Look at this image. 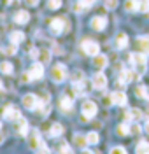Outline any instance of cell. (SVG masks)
Wrapping results in <instances>:
<instances>
[{"instance_id":"6da1fadb","label":"cell","mask_w":149,"mask_h":154,"mask_svg":"<svg viewBox=\"0 0 149 154\" xmlns=\"http://www.w3.org/2000/svg\"><path fill=\"white\" fill-rule=\"evenodd\" d=\"M130 61H132V65H133V70L137 72V74H144L146 72V68H147V60H146V54L144 53H132L130 54Z\"/></svg>"},{"instance_id":"7a4b0ae2","label":"cell","mask_w":149,"mask_h":154,"mask_svg":"<svg viewBox=\"0 0 149 154\" xmlns=\"http://www.w3.org/2000/svg\"><path fill=\"white\" fill-rule=\"evenodd\" d=\"M49 75H51V81H53V82L60 84V82H63V81L67 79V75H69V74H67V67H65L63 63H56V65H53Z\"/></svg>"},{"instance_id":"3957f363","label":"cell","mask_w":149,"mask_h":154,"mask_svg":"<svg viewBox=\"0 0 149 154\" xmlns=\"http://www.w3.org/2000/svg\"><path fill=\"white\" fill-rule=\"evenodd\" d=\"M21 103H23L25 109H28V110H37L44 102H42L37 95H33V93H26V95L21 98Z\"/></svg>"},{"instance_id":"277c9868","label":"cell","mask_w":149,"mask_h":154,"mask_svg":"<svg viewBox=\"0 0 149 154\" xmlns=\"http://www.w3.org/2000/svg\"><path fill=\"white\" fill-rule=\"evenodd\" d=\"M28 147L32 151H40V149H44L46 144H44V140H42V137H40L39 130H32L28 135Z\"/></svg>"},{"instance_id":"5b68a950","label":"cell","mask_w":149,"mask_h":154,"mask_svg":"<svg viewBox=\"0 0 149 154\" xmlns=\"http://www.w3.org/2000/svg\"><path fill=\"white\" fill-rule=\"evenodd\" d=\"M81 112H82V119L84 121H88V119H91V117H95L97 116V112H98V107H97V103L93 102V100H84L82 102V105H81Z\"/></svg>"},{"instance_id":"8992f818","label":"cell","mask_w":149,"mask_h":154,"mask_svg":"<svg viewBox=\"0 0 149 154\" xmlns=\"http://www.w3.org/2000/svg\"><path fill=\"white\" fill-rule=\"evenodd\" d=\"M49 28L53 33H65L67 30H69V23H67V19L65 18H53L49 21Z\"/></svg>"},{"instance_id":"52a82bcc","label":"cell","mask_w":149,"mask_h":154,"mask_svg":"<svg viewBox=\"0 0 149 154\" xmlns=\"http://www.w3.org/2000/svg\"><path fill=\"white\" fill-rule=\"evenodd\" d=\"M81 49H82L88 56H95V54L100 53L98 42H95V40H91V38H84V40L81 42Z\"/></svg>"},{"instance_id":"ba28073f","label":"cell","mask_w":149,"mask_h":154,"mask_svg":"<svg viewBox=\"0 0 149 154\" xmlns=\"http://www.w3.org/2000/svg\"><path fill=\"white\" fill-rule=\"evenodd\" d=\"M2 116H4V119H7V121H16V119H20L21 117V112L18 107L14 105H5L4 107V110H2Z\"/></svg>"},{"instance_id":"9c48e42d","label":"cell","mask_w":149,"mask_h":154,"mask_svg":"<svg viewBox=\"0 0 149 154\" xmlns=\"http://www.w3.org/2000/svg\"><path fill=\"white\" fill-rule=\"evenodd\" d=\"M91 86L95 88V89H105L107 88V77L105 74H102V72H97L95 75L91 77Z\"/></svg>"},{"instance_id":"30bf717a","label":"cell","mask_w":149,"mask_h":154,"mask_svg":"<svg viewBox=\"0 0 149 154\" xmlns=\"http://www.w3.org/2000/svg\"><path fill=\"white\" fill-rule=\"evenodd\" d=\"M28 74H30V77H32V81L42 79V75H44V63H42V61H35V63L30 67Z\"/></svg>"},{"instance_id":"8fae6325","label":"cell","mask_w":149,"mask_h":154,"mask_svg":"<svg viewBox=\"0 0 149 154\" xmlns=\"http://www.w3.org/2000/svg\"><path fill=\"white\" fill-rule=\"evenodd\" d=\"M135 49L147 56L149 54V37L147 35H140V37L135 38Z\"/></svg>"},{"instance_id":"7c38bea8","label":"cell","mask_w":149,"mask_h":154,"mask_svg":"<svg viewBox=\"0 0 149 154\" xmlns=\"http://www.w3.org/2000/svg\"><path fill=\"white\" fill-rule=\"evenodd\" d=\"M14 130H16V133L18 135L26 137V135H28V121H26L25 117L16 119V121H14Z\"/></svg>"},{"instance_id":"4fadbf2b","label":"cell","mask_w":149,"mask_h":154,"mask_svg":"<svg viewBox=\"0 0 149 154\" xmlns=\"http://www.w3.org/2000/svg\"><path fill=\"white\" fill-rule=\"evenodd\" d=\"M126 102H128V96H126V93H125L123 89H118V91L112 93V103H114V105L125 107Z\"/></svg>"},{"instance_id":"5bb4252c","label":"cell","mask_w":149,"mask_h":154,"mask_svg":"<svg viewBox=\"0 0 149 154\" xmlns=\"http://www.w3.org/2000/svg\"><path fill=\"white\" fill-rule=\"evenodd\" d=\"M91 28L97 30V32H102V30L107 26V18H104V16H95V18H91Z\"/></svg>"},{"instance_id":"9a60e30c","label":"cell","mask_w":149,"mask_h":154,"mask_svg":"<svg viewBox=\"0 0 149 154\" xmlns=\"http://www.w3.org/2000/svg\"><path fill=\"white\" fill-rule=\"evenodd\" d=\"M125 119L126 121H140L142 119V110L140 109H128L126 112H125Z\"/></svg>"},{"instance_id":"2e32d148","label":"cell","mask_w":149,"mask_h":154,"mask_svg":"<svg viewBox=\"0 0 149 154\" xmlns=\"http://www.w3.org/2000/svg\"><path fill=\"white\" fill-rule=\"evenodd\" d=\"M139 77H140V74H137L135 70H123V72H121V81L126 82V84H128V82H133V81H137Z\"/></svg>"},{"instance_id":"e0dca14e","label":"cell","mask_w":149,"mask_h":154,"mask_svg":"<svg viewBox=\"0 0 149 154\" xmlns=\"http://www.w3.org/2000/svg\"><path fill=\"white\" fill-rule=\"evenodd\" d=\"M95 2H97V0H77L76 5H74V11H76V12H84V11L89 9Z\"/></svg>"},{"instance_id":"ac0fdd59","label":"cell","mask_w":149,"mask_h":154,"mask_svg":"<svg viewBox=\"0 0 149 154\" xmlns=\"http://www.w3.org/2000/svg\"><path fill=\"white\" fill-rule=\"evenodd\" d=\"M28 21H30V14L26 11H18L14 14V23H18V25H26Z\"/></svg>"},{"instance_id":"d6986e66","label":"cell","mask_w":149,"mask_h":154,"mask_svg":"<svg viewBox=\"0 0 149 154\" xmlns=\"http://www.w3.org/2000/svg\"><path fill=\"white\" fill-rule=\"evenodd\" d=\"M126 46H128V35H126L125 32H119L118 35H116V48L125 49Z\"/></svg>"},{"instance_id":"ffe728a7","label":"cell","mask_w":149,"mask_h":154,"mask_svg":"<svg viewBox=\"0 0 149 154\" xmlns=\"http://www.w3.org/2000/svg\"><path fill=\"white\" fill-rule=\"evenodd\" d=\"M72 107H74L72 98H69V96H61V98H60V109H61L63 112H70Z\"/></svg>"},{"instance_id":"44dd1931","label":"cell","mask_w":149,"mask_h":154,"mask_svg":"<svg viewBox=\"0 0 149 154\" xmlns=\"http://www.w3.org/2000/svg\"><path fill=\"white\" fill-rule=\"evenodd\" d=\"M107 63H109V61H107V56H105V54H95V56H93V65H95V67L97 68H104V67H107Z\"/></svg>"},{"instance_id":"7402d4cb","label":"cell","mask_w":149,"mask_h":154,"mask_svg":"<svg viewBox=\"0 0 149 154\" xmlns=\"http://www.w3.org/2000/svg\"><path fill=\"white\" fill-rule=\"evenodd\" d=\"M9 40H11V44L18 46V44H21V42L25 40V33H23V32H11L9 33Z\"/></svg>"},{"instance_id":"603a6c76","label":"cell","mask_w":149,"mask_h":154,"mask_svg":"<svg viewBox=\"0 0 149 154\" xmlns=\"http://www.w3.org/2000/svg\"><path fill=\"white\" fill-rule=\"evenodd\" d=\"M74 144L77 145V147H81V149H86V145L88 144V138H86V135H81V133H76L74 135Z\"/></svg>"},{"instance_id":"cb8c5ba5","label":"cell","mask_w":149,"mask_h":154,"mask_svg":"<svg viewBox=\"0 0 149 154\" xmlns=\"http://www.w3.org/2000/svg\"><path fill=\"white\" fill-rule=\"evenodd\" d=\"M135 154H149V144L146 140H140L135 147Z\"/></svg>"},{"instance_id":"d4e9b609","label":"cell","mask_w":149,"mask_h":154,"mask_svg":"<svg viewBox=\"0 0 149 154\" xmlns=\"http://www.w3.org/2000/svg\"><path fill=\"white\" fill-rule=\"evenodd\" d=\"M60 135H63V126L60 125V123H54L49 130V137H54V138H56Z\"/></svg>"},{"instance_id":"484cf974","label":"cell","mask_w":149,"mask_h":154,"mask_svg":"<svg viewBox=\"0 0 149 154\" xmlns=\"http://www.w3.org/2000/svg\"><path fill=\"white\" fill-rule=\"evenodd\" d=\"M58 154H74V149L67 142H60L58 144Z\"/></svg>"},{"instance_id":"4316f807","label":"cell","mask_w":149,"mask_h":154,"mask_svg":"<svg viewBox=\"0 0 149 154\" xmlns=\"http://www.w3.org/2000/svg\"><path fill=\"white\" fill-rule=\"evenodd\" d=\"M125 9L128 11V12L139 11V0H126L125 2Z\"/></svg>"},{"instance_id":"83f0119b","label":"cell","mask_w":149,"mask_h":154,"mask_svg":"<svg viewBox=\"0 0 149 154\" xmlns=\"http://www.w3.org/2000/svg\"><path fill=\"white\" fill-rule=\"evenodd\" d=\"M12 70H14V67H12L11 61H2L0 63V72L2 74H12Z\"/></svg>"},{"instance_id":"f1b7e54d","label":"cell","mask_w":149,"mask_h":154,"mask_svg":"<svg viewBox=\"0 0 149 154\" xmlns=\"http://www.w3.org/2000/svg\"><path fill=\"white\" fill-rule=\"evenodd\" d=\"M37 60H40L42 63H48V61L51 60L49 51H48V49H40V51H39V56H37Z\"/></svg>"},{"instance_id":"f546056e","label":"cell","mask_w":149,"mask_h":154,"mask_svg":"<svg viewBox=\"0 0 149 154\" xmlns=\"http://www.w3.org/2000/svg\"><path fill=\"white\" fill-rule=\"evenodd\" d=\"M116 133L119 135V137H126V135L130 133V126L128 125H118V128H116Z\"/></svg>"},{"instance_id":"4dcf8cb0","label":"cell","mask_w":149,"mask_h":154,"mask_svg":"<svg viewBox=\"0 0 149 154\" xmlns=\"http://www.w3.org/2000/svg\"><path fill=\"white\" fill-rule=\"evenodd\" d=\"M86 138H88V144H91V145L98 144V140H100V137H98L97 131H89V133L86 135Z\"/></svg>"},{"instance_id":"1f68e13d","label":"cell","mask_w":149,"mask_h":154,"mask_svg":"<svg viewBox=\"0 0 149 154\" xmlns=\"http://www.w3.org/2000/svg\"><path fill=\"white\" fill-rule=\"evenodd\" d=\"M135 95L139 96V98H146V100H147V89H146L144 86L135 88Z\"/></svg>"},{"instance_id":"d6a6232c","label":"cell","mask_w":149,"mask_h":154,"mask_svg":"<svg viewBox=\"0 0 149 154\" xmlns=\"http://www.w3.org/2000/svg\"><path fill=\"white\" fill-rule=\"evenodd\" d=\"M139 12H149V0H139Z\"/></svg>"},{"instance_id":"836d02e7","label":"cell","mask_w":149,"mask_h":154,"mask_svg":"<svg viewBox=\"0 0 149 154\" xmlns=\"http://www.w3.org/2000/svg\"><path fill=\"white\" fill-rule=\"evenodd\" d=\"M48 7L53 11H56L61 7V0H48Z\"/></svg>"},{"instance_id":"e575fe53","label":"cell","mask_w":149,"mask_h":154,"mask_svg":"<svg viewBox=\"0 0 149 154\" xmlns=\"http://www.w3.org/2000/svg\"><path fill=\"white\" fill-rule=\"evenodd\" d=\"M104 5L107 7V9H116L118 7V0H104Z\"/></svg>"},{"instance_id":"d590c367","label":"cell","mask_w":149,"mask_h":154,"mask_svg":"<svg viewBox=\"0 0 149 154\" xmlns=\"http://www.w3.org/2000/svg\"><path fill=\"white\" fill-rule=\"evenodd\" d=\"M109 154H128V152H126V149H125V147L118 145V147H112Z\"/></svg>"},{"instance_id":"8d00e7d4","label":"cell","mask_w":149,"mask_h":154,"mask_svg":"<svg viewBox=\"0 0 149 154\" xmlns=\"http://www.w3.org/2000/svg\"><path fill=\"white\" fill-rule=\"evenodd\" d=\"M82 79H84L82 72H81V70H76V72H74V75H72V81H74V82H81Z\"/></svg>"},{"instance_id":"74e56055","label":"cell","mask_w":149,"mask_h":154,"mask_svg":"<svg viewBox=\"0 0 149 154\" xmlns=\"http://www.w3.org/2000/svg\"><path fill=\"white\" fill-rule=\"evenodd\" d=\"M142 130H140V126L139 125H133V126H130V133H133V135H139Z\"/></svg>"},{"instance_id":"f35d334b","label":"cell","mask_w":149,"mask_h":154,"mask_svg":"<svg viewBox=\"0 0 149 154\" xmlns=\"http://www.w3.org/2000/svg\"><path fill=\"white\" fill-rule=\"evenodd\" d=\"M104 105H105V107L114 105V103H112V95H109V96H105V98H104Z\"/></svg>"},{"instance_id":"ab89813d","label":"cell","mask_w":149,"mask_h":154,"mask_svg":"<svg viewBox=\"0 0 149 154\" xmlns=\"http://www.w3.org/2000/svg\"><path fill=\"white\" fill-rule=\"evenodd\" d=\"M32 81V77H30L28 72H23V75H21V82H30Z\"/></svg>"},{"instance_id":"60d3db41","label":"cell","mask_w":149,"mask_h":154,"mask_svg":"<svg viewBox=\"0 0 149 154\" xmlns=\"http://www.w3.org/2000/svg\"><path fill=\"white\" fill-rule=\"evenodd\" d=\"M25 2H26V5H30V7H35L39 4V0H25Z\"/></svg>"},{"instance_id":"b9f144b4","label":"cell","mask_w":149,"mask_h":154,"mask_svg":"<svg viewBox=\"0 0 149 154\" xmlns=\"http://www.w3.org/2000/svg\"><path fill=\"white\" fill-rule=\"evenodd\" d=\"M37 154H51V152H49V149H48V147H44V149H40Z\"/></svg>"},{"instance_id":"7bdbcfd3","label":"cell","mask_w":149,"mask_h":154,"mask_svg":"<svg viewBox=\"0 0 149 154\" xmlns=\"http://www.w3.org/2000/svg\"><path fill=\"white\" fill-rule=\"evenodd\" d=\"M144 131H146V133L149 135V119L146 121V126H144Z\"/></svg>"},{"instance_id":"ee69618b","label":"cell","mask_w":149,"mask_h":154,"mask_svg":"<svg viewBox=\"0 0 149 154\" xmlns=\"http://www.w3.org/2000/svg\"><path fill=\"white\" fill-rule=\"evenodd\" d=\"M81 154H93V152H91L89 149H82V152H81Z\"/></svg>"},{"instance_id":"f6af8a7d","label":"cell","mask_w":149,"mask_h":154,"mask_svg":"<svg viewBox=\"0 0 149 154\" xmlns=\"http://www.w3.org/2000/svg\"><path fill=\"white\" fill-rule=\"evenodd\" d=\"M0 89H4V82H2V79H0Z\"/></svg>"},{"instance_id":"bcb514c9","label":"cell","mask_w":149,"mask_h":154,"mask_svg":"<svg viewBox=\"0 0 149 154\" xmlns=\"http://www.w3.org/2000/svg\"><path fill=\"white\" fill-rule=\"evenodd\" d=\"M0 130H2V123H0Z\"/></svg>"}]
</instances>
